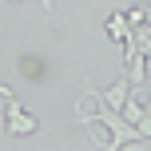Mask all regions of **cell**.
I'll return each mask as SVG.
<instances>
[{"instance_id": "cell-1", "label": "cell", "mask_w": 151, "mask_h": 151, "mask_svg": "<svg viewBox=\"0 0 151 151\" xmlns=\"http://www.w3.org/2000/svg\"><path fill=\"white\" fill-rule=\"evenodd\" d=\"M88 91L99 99V104H107V107H115V111H123V104H127V96H131V80H127V72H123L119 80L111 83V88L99 91V88H91V83H88Z\"/></svg>"}, {"instance_id": "cell-2", "label": "cell", "mask_w": 151, "mask_h": 151, "mask_svg": "<svg viewBox=\"0 0 151 151\" xmlns=\"http://www.w3.org/2000/svg\"><path fill=\"white\" fill-rule=\"evenodd\" d=\"M36 127H40V123H36V115H32V111L4 115V131H8L12 139H28V135H36Z\"/></svg>"}, {"instance_id": "cell-3", "label": "cell", "mask_w": 151, "mask_h": 151, "mask_svg": "<svg viewBox=\"0 0 151 151\" xmlns=\"http://www.w3.org/2000/svg\"><path fill=\"white\" fill-rule=\"evenodd\" d=\"M104 28H107V36H111L115 44H123V40H127V32H131V20L115 12V16H107V24H104Z\"/></svg>"}, {"instance_id": "cell-4", "label": "cell", "mask_w": 151, "mask_h": 151, "mask_svg": "<svg viewBox=\"0 0 151 151\" xmlns=\"http://www.w3.org/2000/svg\"><path fill=\"white\" fill-rule=\"evenodd\" d=\"M143 115H147L143 99H139L135 91H131V96H127V104H123V119H127V123H139V119H143ZM139 135H143V131H139Z\"/></svg>"}, {"instance_id": "cell-5", "label": "cell", "mask_w": 151, "mask_h": 151, "mask_svg": "<svg viewBox=\"0 0 151 151\" xmlns=\"http://www.w3.org/2000/svg\"><path fill=\"white\" fill-rule=\"evenodd\" d=\"M143 12H147V24H151V0H147V4H143Z\"/></svg>"}, {"instance_id": "cell-6", "label": "cell", "mask_w": 151, "mask_h": 151, "mask_svg": "<svg viewBox=\"0 0 151 151\" xmlns=\"http://www.w3.org/2000/svg\"><path fill=\"white\" fill-rule=\"evenodd\" d=\"M131 4H147V0H131Z\"/></svg>"}, {"instance_id": "cell-7", "label": "cell", "mask_w": 151, "mask_h": 151, "mask_svg": "<svg viewBox=\"0 0 151 151\" xmlns=\"http://www.w3.org/2000/svg\"><path fill=\"white\" fill-rule=\"evenodd\" d=\"M12 4H20V0H12Z\"/></svg>"}, {"instance_id": "cell-8", "label": "cell", "mask_w": 151, "mask_h": 151, "mask_svg": "<svg viewBox=\"0 0 151 151\" xmlns=\"http://www.w3.org/2000/svg\"><path fill=\"white\" fill-rule=\"evenodd\" d=\"M147 28H151V24H147Z\"/></svg>"}]
</instances>
